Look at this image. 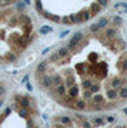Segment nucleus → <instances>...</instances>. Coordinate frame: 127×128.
Instances as JSON below:
<instances>
[{"label": "nucleus", "instance_id": "obj_1", "mask_svg": "<svg viewBox=\"0 0 127 128\" xmlns=\"http://www.w3.org/2000/svg\"><path fill=\"white\" fill-rule=\"evenodd\" d=\"M81 37H83V34H81V33H76V34H73V37H71V39H70V41L67 43V49H69V50L74 49L77 44L80 43Z\"/></svg>", "mask_w": 127, "mask_h": 128}, {"label": "nucleus", "instance_id": "obj_2", "mask_svg": "<svg viewBox=\"0 0 127 128\" xmlns=\"http://www.w3.org/2000/svg\"><path fill=\"white\" fill-rule=\"evenodd\" d=\"M17 101L20 102V105L23 107V108H30V102H29V100L26 98V97H17Z\"/></svg>", "mask_w": 127, "mask_h": 128}, {"label": "nucleus", "instance_id": "obj_3", "mask_svg": "<svg viewBox=\"0 0 127 128\" xmlns=\"http://www.w3.org/2000/svg\"><path fill=\"white\" fill-rule=\"evenodd\" d=\"M100 9H102V4H99V3H94V4H92V9H90V14H92V16L97 14V13L100 11Z\"/></svg>", "mask_w": 127, "mask_h": 128}, {"label": "nucleus", "instance_id": "obj_4", "mask_svg": "<svg viewBox=\"0 0 127 128\" xmlns=\"http://www.w3.org/2000/svg\"><path fill=\"white\" fill-rule=\"evenodd\" d=\"M42 84L44 85V87H50L51 84H53V78L49 76H46V77H43V80H42Z\"/></svg>", "mask_w": 127, "mask_h": 128}, {"label": "nucleus", "instance_id": "obj_5", "mask_svg": "<svg viewBox=\"0 0 127 128\" xmlns=\"http://www.w3.org/2000/svg\"><path fill=\"white\" fill-rule=\"evenodd\" d=\"M56 94H59V95H64V94H66V85L64 84L56 85Z\"/></svg>", "mask_w": 127, "mask_h": 128}, {"label": "nucleus", "instance_id": "obj_6", "mask_svg": "<svg viewBox=\"0 0 127 128\" xmlns=\"http://www.w3.org/2000/svg\"><path fill=\"white\" fill-rule=\"evenodd\" d=\"M92 101H93L94 104H100V102L103 101V95L102 94H94V97H92Z\"/></svg>", "mask_w": 127, "mask_h": 128}, {"label": "nucleus", "instance_id": "obj_7", "mask_svg": "<svg viewBox=\"0 0 127 128\" xmlns=\"http://www.w3.org/2000/svg\"><path fill=\"white\" fill-rule=\"evenodd\" d=\"M73 108H77V110H84V108H86V102L83 101V100L76 101V104H74V107H73Z\"/></svg>", "mask_w": 127, "mask_h": 128}, {"label": "nucleus", "instance_id": "obj_8", "mask_svg": "<svg viewBox=\"0 0 127 128\" xmlns=\"http://www.w3.org/2000/svg\"><path fill=\"white\" fill-rule=\"evenodd\" d=\"M67 53H69V49L67 47H63V49H60V51L57 53V57H64Z\"/></svg>", "mask_w": 127, "mask_h": 128}, {"label": "nucleus", "instance_id": "obj_9", "mask_svg": "<svg viewBox=\"0 0 127 128\" xmlns=\"http://www.w3.org/2000/svg\"><path fill=\"white\" fill-rule=\"evenodd\" d=\"M111 85H113V87H120V85H121V80H120L119 77L113 78V80H111Z\"/></svg>", "mask_w": 127, "mask_h": 128}, {"label": "nucleus", "instance_id": "obj_10", "mask_svg": "<svg viewBox=\"0 0 127 128\" xmlns=\"http://www.w3.org/2000/svg\"><path fill=\"white\" fill-rule=\"evenodd\" d=\"M107 97L114 100V98L117 97V91H116V90H109V91H107Z\"/></svg>", "mask_w": 127, "mask_h": 128}, {"label": "nucleus", "instance_id": "obj_11", "mask_svg": "<svg viewBox=\"0 0 127 128\" xmlns=\"http://www.w3.org/2000/svg\"><path fill=\"white\" fill-rule=\"evenodd\" d=\"M119 95H120V98H127V88H121Z\"/></svg>", "mask_w": 127, "mask_h": 128}, {"label": "nucleus", "instance_id": "obj_12", "mask_svg": "<svg viewBox=\"0 0 127 128\" xmlns=\"http://www.w3.org/2000/svg\"><path fill=\"white\" fill-rule=\"evenodd\" d=\"M20 115L24 117V118H29V112H27V108H22L20 110Z\"/></svg>", "mask_w": 127, "mask_h": 128}, {"label": "nucleus", "instance_id": "obj_13", "mask_svg": "<svg viewBox=\"0 0 127 128\" xmlns=\"http://www.w3.org/2000/svg\"><path fill=\"white\" fill-rule=\"evenodd\" d=\"M43 70H46V63H42V64L39 66V68H37V74H42Z\"/></svg>", "mask_w": 127, "mask_h": 128}, {"label": "nucleus", "instance_id": "obj_14", "mask_svg": "<svg viewBox=\"0 0 127 128\" xmlns=\"http://www.w3.org/2000/svg\"><path fill=\"white\" fill-rule=\"evenodd\" d=\"M60 121H61V122H70V118H67V117H61V119H60Z\"/></svg>", "mask_w": 127, "mask_h": 128}, {"label": "nucleus", "instance_id": "obj_15", "mask_svg": "<svg viewBox=\"0 0 127 128\" xmlns=\"http://www.w3.org/2000/svg\"><path fill=\"white\" fill-rule=\"evenodd\" d=\"M123 70H124V71H127V60L123 63Z\"/></svg>", "mask_w": 127, "mask_h": 128}, {"label": "nucleus", "instance_id": "obj_16", "mask_svg": "<svg viewBox=\"0 0 127 128\" xmlns=\"http://www.w3.org/2000/svg\"><path fill=\"white\" fill-rule=\"evenodd\" d=\"M4 93V88H3V85H0V95Z\"/></svg>", "mask_w": 127, "mask_h": 128}, {"label": "nucleus", "instance_id": "obj_17", "mask_svg": "<svg viewBox=\"0 0 127 128\" xmlns=\"http://www.w3.org/2000/svg\"><path fill=\"white\" fill-rule=\"evenodd\" d=\"M119 128H121V127H119Z\"/></svg>", "mask_w": 127, "mask_h": 128}, {"label": "nucleus", "instance_id": "obj_18", "mask_svg": "<svg viewBox=\"0 0 127 128\" xmlns=\"http://www.w3.org/2000/svg\"><path fill=\"white\" fill-rule=\"evenodd\" d=\"M59 128H61V127H59Z\"/></svg>", "mask_w": 127, "mask_h": 128}]
</instances>
